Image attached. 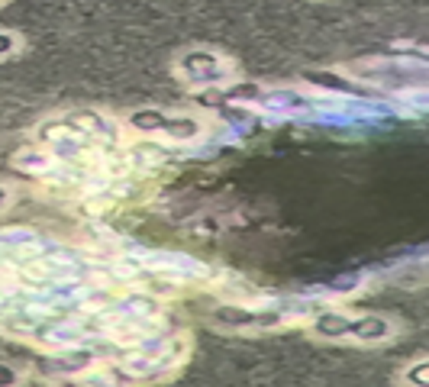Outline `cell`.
Instances as JSON below:
<instances>
[{"label": "cell", "mask_w": 429, "mask_h": 387, "mask_svg": "<svg viewBox=\"0 0 429 387\" xmlns=\"http://www.w3.org/2000/svg\"><path fill=\"white\" fill-rule=\"evenodd\" d=\"M181 71L188 74L194 84H210L223 78V62L210 52H190L181 58Z\"/></svg>", "instance_id": "1"}, {"label": "cell", "mask_w": 429, "mask_h": 387, "mask_svg": "<svg viewBox=\"0 0 429 387\" xmlns=\"http://www.w3.org/2000/svg\"><path fill=\"white\" fill-rule=\"evenodd\" d=\"M217 320L226 326H278L281 313H268V310H242V307H220Z\"/></svg>", "instance_id": "2"}, {"label": "cell", "mask_w": 429, "mask_h": 387, "mask_svg": "<svg viewBox=\"0 0 429 387\" xmlns=\"http://www.w3.org/2000/svg\"><path fill=\"white\" fill-rule=\"evenodd\" d=\"M320 335H355V320H349V316H339V313H323L316 316V326H314Z\"/></svg>", "instance_id": "3"}, {"label": "cell", "mask_w": 429, "mask_h": 387, "mask_svg": "<svg viewBox=\"0 0 429 387\" xmlns=\"http://www.w3.org/2000/svg\"><path fill=\"white\" fill-rule=\"evenodd\" d=\"M165 133L171 139H178V142H188V139H194L200 133V126L194 120H188V116H171L165 123Z\"/></svg>", "instance_id": "4"}, {"label": "cell", "mask_w": 429, "mask_h": 387, "mask_svg": "<svg viewBox=\"0 0 429 387\" xmlns=\"http://www.w3.org/2000/svg\"><path fill=\"white\" fill-rule=\"evenodd\" d=\"M388 333H390L388 320H377V316L355 320V335H358V339H384Z\"/></svg>", "instance_id": "5"}, {"label": "cell", "mask_w": 429, "mask_h": 387, "mask_svg": "<svg viewBox=\"0 0 429 387\" xmlns=\"http://www.w3.org/2000/svg\"><path fill=\"white\" fill-rule=\"evenodd\" d=\"M129 123L136 126V129H142V133H155V129H165L168 116L158 113V110H139V113H133Z\"/></svg>", "instance_id": "6"}, {"label": "cell", "mask_w": 429, "mask_h": 387, "mask_svg": "<svg viewBox=\"0 0 429 387\" xmlns=\"http://www.w3.org/2000/svg\"><path fill=\"white\" fill-rule=\"evenodd\" d=\"M407 384L410 387H429V362H417L407 368Z\"/></svg>", "instance_id": "7"}, {"label": "cell", "mask_w": 429, "mask_h": 387, "mask_svg": "<svg viewBox=\"0 0 429 387\" xmlns=\"http://www.w3.org/2000/svg\"><path fill=\"white\" fill-rule=\"evenodd\" d=\"M16 165L20 168H49V158L39 155V152H26V155L16 158Z\"/></svg>", "instance_id": "8"}, {"label": "cell", "mask_w": 429, "mask_h": 387, "mask_svg": "<svg viewBox=\"0 0 429 387\" xmlns=\"http://www.w3.org/2000/svg\"><path fill=\"white\" fill-rule=\"evenodd\" d=\"M16 384V371L7 365H0V387H13Z\"/></svg>", "instance_id": "9"}, {"label": "cell", "mask_w": 429, "mask_h": 387, "mask_svg": "<svg viewBox=\"0 0 429 387\" xmlns=\"http://www.w3.org/2000/svg\"><path fill=\"white\" fill-rule=\"evenodd\" d=\"M13 52V36H7V32H0V55Z\"/></svg>", "instance_id": "10"}, {"label": "cell", "mask_w": 429, "mask_h": 387, "mask_svg": "<svg viewBox=\"0 0 429 387\" xmlns=\"http://www.w3.org/2000/svg\"><path fill=\"white\" fill-rule=\"evenodd\" d=\"M3 200H7V190H3V188H0V203H3Z\"/></svg>", "instance_id": "11"}]
</instances>
